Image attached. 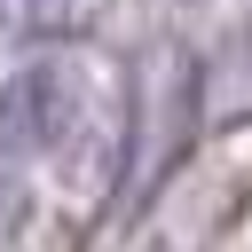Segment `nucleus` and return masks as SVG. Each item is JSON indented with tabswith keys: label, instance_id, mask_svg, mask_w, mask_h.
Returning a JSON list of instances; mask_svg holds the SVG:
<instances>
[{
	"label": "nucleus",
	"instance_id": "nucleus-1",
	"mask_svg": "<svg viewBox=\"0 0 252 252\" xmlns=\"http://www.w3.org/2000/svg\"><path fill=\"white\" fill-rule=\"evenodd\" d=\"M205 110V79H197V55L181 39H158L142 47V79H134V158H126V205L150 197L165 181V165L181 158V134L197 126Z\"/></svg>",
	"mask_w": 252,
	"mask_h": 252
},
{
	"label": "nucleus",
	"instance_id": "nucleus-2",
	"mask_svg": "<svg viewBox=\"0 0 252 252\" xmlns=\"http://www.w3.org/2000/svg\"><path fill=\"white\" fill-rule=\"evenodd\" d=\"M87 87L63 55H32L0 79V158H47L79 134Z\"/></svg>",
	"mask_w": 252,
	"mask_h": 252
},
{
	"label": "nucleus",
	"instance_id": "nucleus-3",
	"mask_svg": "<svg viewBox=\"0 0 252 252\" xmlns=\"http://www.w3.org/2000/svg\"><path fill=\"white\" fill-rule=\"evenodd\" d=\"M205 118L228 126V118H252V16L220 39V55L205 63Z\"/></svg>",
	"mask_w": 252,
	"mask_h": 252
},
{
	"label": "nucleus",
	"instance_id": "nucleus-4",
	"mask_svg": "<svg viewBox=\"0 0 252 252\" xmlns=\"http://www.w3.org/2000/svg\"><path fill=\"white\" fill-rule=\"evenodd\" d=\"M8 16H16V0H0V24H8Z\"/></svg>",
	"mask_w": 252,
	"mask_h": 252
},
{
	"label": "nucleus",
	"instance_id": "nucleus-5",
	"mask_svg": "<svg viewBox=\"0 0 252 252\" xmlns=\"http://www.w3.org/2000/svg\"><path fill=\"white\" fill-rule=\"evenodd\" d=\"M181 8H205V0H181Z\"/></svg>",
	"mask_w": 252,
	"mask_h": 252
}]
</instances>
